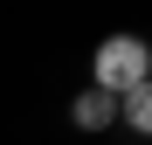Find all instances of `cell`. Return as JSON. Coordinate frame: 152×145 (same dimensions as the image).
<instances>
[{
	"label": "cell",
	"instance_id": "cell-1",
	"mask_svg": "<svg viewBox=\"0 0 152 145\" xmlns=\"http://www.w3.org/2000/svg\"><path fill=\"white\" fill-rule=\"evenodd\" d=\"M138 83H152V48L132 42V35H111L104 48H97V90H104V97H124Z\"/></svg>",
	"mask_w": 152,
	"mask_h": 145
},
{
	"label": "cell",
	"instance_id": "cell-2",
	"mask_svg": "<svg viewBox=\"0 0 152 145\" xmlns=\"http://www.w3.org/2000/svg\"><path fill=\"white\" fill-rule=\"evenodd\" d=\"M69 117H76V125H83V131H104L111 125V117H118V97H104V90H83V97H76V104H69Z\"/></svg>",
	"mask_w": 152,
	"mask_h": 145
},
{
	"label": "cell",
	"instance_id": "cell-3",
	"mask_svg": "<svg viewBox=\"0 0 152 145\" xmlns=\"http://www.w3.org/2000/svg\"><path fill=\"white\" fill-rule=\"evenodd\" d=\"M124 117H132V131H145V138H152V83L124 90Z\"/></svg>",
	"mask_w": 152,
	"mask_h": 145
}]
</instances>
